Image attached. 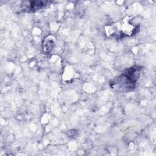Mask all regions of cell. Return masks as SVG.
Instances as JSON below:
<instances>
[{"label": "cell", "mask_w": 156, "mask_h": 156, "mask_svg": "<svg viewBox=\"0 0 156 156\" xmlns=\"http://www.w3.org/2000/svg\"><path fill=\"white\" fill-rule=\"evenodd\" d=\"M137 29V27L134 26L130 20L126 18L112 25L108 26L105 30L108 35L119 38L135 34Z\"/></svg>", "instance_id": "cell-1"}, {"label": "cell", "mask_w": 156, "mask_h": 156, "mask_svg": "<svg viewBox=\"0 0 156 156\" xmlns=\"http://www.w3.org/2000/svg\"><path fill=\"white\" fill-rule=\"evenodd\" d=\"M141 68L133 66L124 71L117 78V80L113 85H117V88L126 90L135 87V83L140 77Z\"/></svg>", "instance_id": "cell-2"}, {"label": "cell", "mask_w": 156, "mask_h": 156, "mask_svg": "<svg viewBox=\"0 0 156 156\" xmlns=\"http://www.w3.org/2000/svg\"><path fill=\"white\" fill-rule=\"evenodd\" d=\"M49 3V1H24L21 4L22 10L24 12H35L42 9Z\"/></svg>", "instance_id": "cell-3"}]
</instances>
